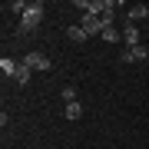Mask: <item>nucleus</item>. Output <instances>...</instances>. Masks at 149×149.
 Segmentation results:
<instances>
[{
    "instance_id": "obj_1",
    "label": "nucleus",
    "mask_w": 149,
    "mask_h": 149,
    "mask_svg": "<svg viewBox=\"0 0 149 149\" xmlns=\"http://www.w3.org/2000/svg\"><path fill=\"white\" fill-rule=\"evenodd\" d=\"M43 23V3L37 0V3H30L27 7V13L20 17V33H30V30H37Z\"/></svg>"
},
{
    "instance_id": "obj_2",
    "label": "nucleus",
    "mask_w": 149,
    "mask_h": 149,
    "mask_svg": "<svg viewBox=\"0 0 149 149\" xmlns=\"http://www.w3.org/2000/svg\"><path fill=\"white\" fill-rule=\"evenodd\" d=\"M20 63H27L30 70H40V73H47V70L53 66V63H50V56H47V53H40V50H30V53L23 56Z\"/></svg>"
},
{
    "instance_id": "obj_3",
    "label": "nucleus",
    "mask_w": 149,
    "mask_h": 149,
    "mask_svg": "<svg viewBox=\"0 0 149 149\" xmlns=\"http://www.w3.org/2000/svg\"><path fill=\"white\" fill-rule=\"evenodd\" d=\"M149 56V50L139 43V47H123L119 50V63H143V60Z\"/></svg>"
},
{
    "instance_id": "obj_4",
    "label": "nucleus",
    "mask_w": 149,
    "mask_h": 149,
    "mask_svg": "<svg viewBox=\"0 0 149 149\" xmlns=\"http://www.w3.org/2000/svg\"><path fill=\"white\" fill-rule=\"evenodd\" d=\"M80 27L86 30V37H96V33L103 37V30H106V23H103V17H83V23H80Z\"/></svg>"
},
{
    "instance_id": "obj_5",
    "label": "nucleus",
    "mask_w": 149,
    "mask_h": 149,
    "mask_svg": "<svg viewBox=\"0 0 149 149\" xmlns=\"http://www.w3.org/2000/svg\"><path fill=\"white\" fill-rule=\"evenodd\" d=\"M136 20H149V7H143V3L129 7L126 10V23H136Z\"/></svg>"
},
{
    "instance_id": "obj_6",
    "label": "nucleus",
    "mask_w": 149,
    "mask_h": 149,
    "mask_svg": "<svg viewBox=\"0 0 149 149\" xmlns=\"http://www.w3.org/2000/svg\"><path fill=\"white\" fill-rule=\"evenodd\" d=\"M17 66H20V63H17V60H10V56L0 60V73H3V80H13V76H17Z\"/></svg>"
},
{
    "instance_id": "obj_7",
    "label": "nucleus",
    "mask_w": 149,
    "mask_h": 149,
    "mask_svg": "<svg viewBox=\"0 0 149 149\" xmlns=\"http://www.w3.org/2000/svg\"><path fill=\"white\" fill-rule=\"evenodd\" d=\"M123 43H126V47H139V30H136V23H126V30H123Z\"/></svg>"
},
{
    "instance_id": "obj_8",
    "label": "nucleus",
    "mask_w": 149,
    "mask_h": 149,
    "mask_svg": "<svg viewBox=\"0 0 149 149\" xmlns=\"http://www.w3.org/2000/svg\"><path fill=\"white\" fill-rule=\"evenodd\" d=\"M30 73H33V70H30L27 63H20V66H17V76H13V83H17V86H27V83H30Z\"/></svg>"
},
{
    "instance_id": "obj_9",
    "label": "nucleus",
    "mask_w": 149,
    "mask_h": 149,
    "mask_svg": "<svg viewBox=\"0 0 149 149\" xmlns=\"http://www.w3.org/2000/svg\"><path fill=\"white\" fill-rule=\"evenodd\" d=\"M63 116H66L70 123H76V119L83 116V103H80V100H76V103H66V113H63Z\"/></svg>"
},
{
    "instance_id": "obj_10",
    "label": "nucleus",
    "mask_w": 149,
    "mask_h": 149,
    "mask_svg": "<svg viewBox=\"0 0 149 149\" xmlns=\"http://www.w3.org/2000/svg\"><path fill=\"white\" fill-rule=\"evenodd\" d=\"M27 7H30V3H23V0H10L3 10H7V13H20V17H23V13H27Z\"/></svg>"
},
{
    "instance_id": "obj_11",
    "label": "nucleus",
    "mask_w": 149,
    "mask_h": 149,
    "mask_svg": "<svg viewBox=\"0 0 149 149\" xmlns=\"http://www.w3.org/2000/svg\"><path fill=\"white\" fill-rule=\"evenodd\" d=\"M66 37L73 40V43H83V40H86V30H83V27H70V30H66Z\"/></svg>"
},
{
    "instance_id": "obj_12",
    "label": "nucleus",
    "mask_w": 149,
    "mask_h": 149,
    "mask_svg": "<svg viewBox=\"0 0 149 149\" xmlns=\"http://www.w3.org/2000/svg\"><path fill=\"white\" fill-rule=\"evenodd\" d=\"M103 40H106V43H119V40H123V33H119L116 27H106V30H103Z\"/></svg>"
},
{
    "instance_id": "obj_13",
    "label": "nucleus",
    "mask_w": 149,
    "mask_h": 149,
    "mask_svg": "<svg viewBox=\"0 0 149 149\" xmlns=\"http://www.w3.org/2000/svg\"><path fill=\"white\" fill-rule=\"evenodd\" d=\"M60 96H63L66 103H76V100H80V93H76V86H63V90H60Z\"/></svg>"
}]
</instances>
